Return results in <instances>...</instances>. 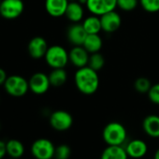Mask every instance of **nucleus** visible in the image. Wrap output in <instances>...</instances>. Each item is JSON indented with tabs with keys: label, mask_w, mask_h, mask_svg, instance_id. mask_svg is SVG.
Wrapping results in <instances>:
<instances>
[{
	"label": "nucleus",
	"mask_w": 159,
	"mask_h": 159,
	"mask_svg": "<svg viewBox=\"0 0 159 159\" xmlns=\"http://www.w3.org/2000/svg\"><path fill=\"white\" fill-rule=\"evenodd\" d=\"M6 149H7V154L11 158L18 159L21 158L25 153V146L23 142L15 139H9L6 142Z\"/></svg>",
	"instance_id": "aec40b11"
},
{
	"label": "nucleus",
	"mask_w": 159,
	"mask_h": 159,
	"mask_svg": "<svg viewBox=\"0 0 159 159\" xmlns=\"http://www.w3.org/2000/svg\"><path fill=\"white\" fill-rule=\"evenodd\" d=\"M153 159H159V148L155 151L154 155H153Z\"/></svg>",
	"instance_id": "7c9ffc66"
},
{
	"label": "nucleus",
	"mask_w": 159,
	"mask_h": 159,
	"mask_svg": "<svg viewBox=\"0 0 159 159\" xmlns=\"http://www.w3.org/2000/svg\"><path fill=\"white\" fill-rule=\"evenodd\" d=\"M128 157L134 159H139L146 155L148 152V146L146 142L142 139H136L130 140L125 147Z\"/></svg>",
	"instance_id": "4468645a"
},
{
	"label": "nucleus",
	"mask_w": 159,
	"mask_h": 159,
	"mask_svg": "<svg viewBox=\"0 0 159 159\" xmlns=\"http://www.w3.org/2000/svg\"><path fill=\"white\" fill-rule=\"evenodd\" d=\"M142 128L146 135L151 138H159V116L150 114L142 121Z\"/></svg>",
	"instance_id": "f3484780"
},
{
	"label": "nucleus",
	"mask_w": 159,
	"mask_h": 159,
	"mask_svg": "<svg viewBox=\"0 0 159 159\" xmlns=\"http://www.w3.org/2000/svg\"><path fill=\"white\" fill-rule=\"evenodd\" d=\"M139 4V0H117V7L124 11H132Z\"/></svg>",
	"instance_id": "bb28decb"
},
{
	"label": "nucleus",
	"mask_w": 159,
	"mask_h": 159,
	"mask_svg": "<svg viewBox=\"0 0 159 159\" xmlns=\"http://www.w3.org/2000/svg\"><path fill=\"white\" fill-rule=\"evenodd\" d=\"M8 75H7V72L0 67V85H4L5 82H6V80L8 79Z\"/></svg>",
	"instance_id": "c756f323"
},
{
	"label": "nucleus",
	"mask_w": 159,
	"mask_h": 159,
	"mask_svg": "<svg viewBox=\"0 0 159 159\" xmlns=\"http://www.w3.org/2000/svg\"><path fill=\"white\" fill-rule=\"evenodd\" d=\"M68 3L69 0H45V10L50 16L59 18L66 14Z\"/></svg>",
	"instance_id": "2eb2a0df"
},
{
	"label": "nucleus",
	"mask_w": 159,
	"mask_h": 159,
	"mask_svg": "<svg viewBox=\"0 0 159 159\" xmlns=\"http://www.w3.org/2000/svg\"><path fill=\"white\" fill-rule=\"evenodd\" d=\"M65 16L73 24L80 23L84 16V5L79 1H69Z\"/></svg>",
	"instance_id": "dca6fc26"
},
{
	"label": "nucleus",
	"mask_w": 159,
	"mask_h": 159,
	"mask_svg": "<svg viewBox=\"0 0 159 159\" xmlns=\"http://www.w3.org/2000/svg\"><path fill=\"white\" fill-rule=\"evenodd\" d=\"M151 86H152L151 81L145 77L138 78L134 83V88L139 94H147Z\"/></svg>",
	"instance_id": "b1692460"
},
{
	"label": "nucleus",
	"mask_w": 159,
	"mask_h": 159,
	"mask_svg": "<svg viewBox=\"0 0 159 159\" xmlns=\"http://www.w3.org/2000/svg\"><path fill=\"white\" fill-rule=\"evenodd\" d=\"M83 26L87 34H99V32L102 31L100 17L94 14L86 17L84 20Z\"/></svg>",
	"instance_id": "412c9836"
},
{
	"label": "nucleus",
	"mask_w": 159,
	"mask_h": 159,
	"mask_svg": "<svg viewBox=\"0 0 159 159\" xmlns=\"http://www.w3.org/2000/svg\"><path fill=\"white\" fill-rule=\"evenodd\" d=\"M147 95H148L149 100L152 103H153L155 105H159V83L152 84Z\"/></svg>",
	"instance_id": "cd10ccee"
},
{
	"label": "nucleus",
	"mask_w": 159,
	"mask_h": 159,
	"mask_svg": "<svg viewBox=\"0 0 159 159\" xmlns=\"http://www.w3.org/2000/svg\"><path fill=\"white\" fill-rule=\"evenodd\" d=\"M49 79L52 86L60 87L66 83L67 73L65 68H52V70L49 74Z\"/></svg>",
	"instance_id": "4be33fe9"
},
{
	"label": "nucleus",
	"mask_w": 159,
	"mask_h": 159,
	"mask_svg": "<svg viewBox=\"0 0 159 159\" xmlns=\"http://www.w3.org/2000/svg\"><path fill=\"white\" fill-rule=\"evenodd\" d=\"M69 1H77V0H69Z\"/></svg>",
	"instance_id": "2f4dec72"
},
{
	"label": "nucleus",
	"mask_w": 159,
	"mask_h": 159,
	"mask_svg": "<svg viewBox=\"0 0 159 159\" xmlns=\"http://www.w3.org/2000/svg\"><path fill=\"white\" fill-rule=\"evenodd\" d=\"M71 155V149L67 144H59L55 146L54 159H68Z\"/></svg>",
	"instance_id": "393cba45"
},
{
	"label": "nucleus",
	"mask_w": 159,
	"mask_h": 159,
	"mask_svg": "<svg viewBox=\"0 0 159 159\" xmlns=\"http://www.w3.org/2000/svg\"><path fill=\"white\" fill-rule=\"evenodd\" d=\"M28 84L29 90L35 95H43L47 93L50 86H52L49 75L43 72L34 73L28 80Z\"/></svg>",
	"instance_id": "6e6552de"
},
{
	"label": "nucleus",
	"mask_w": 159,
	"mask_h": 159,
	"mask_svg": "<svg viewBox=\"0 0 159 159\" xmlns=\"http://www.w3.org/2000/svg\"><path fill=\"white\" fill-rule=\"evenodd\" d=\"M74 83L80 93L90 96L98 90L100 81L98 71L85 66L76 70L74 74Z\"/></svg>",
	"instance_id": "f257e3e1"
},
{
	"label": "nucleus",
	"mask_w": 159,
	"mask_h": 159,
	"mask_svg": "<svg viewBox=\"0 0 159 159\" xmlns=\"http://www.w3.org/2000/svg\"><path fill=\"white\" fill-rule=\"evenodd\" d=\"M100 22L102 31L108 34H111L120 28L122 25V18L117 11H111L100 16Z\"/></svg>",
	"instance_id": "9d476101"
},
{
	"label": "nucleus",
	"mask_w": 159,
	"mask_h": 159,
	"mask_svg": "<svg viewBox=\"0 0 159 159\" xmlns=\"http://www.w3.org/2000/svg\"><path fill=\"white\" fill-rule=\"evenodd\" d=\"M6 154H7L6 142L0 139V159H3Z\"/></svg>",
	"instance_id": "c85d7f7f"
},
{
	"label": "nucleus",
	"mask_w": 159,
	"mask_h": 159,
	"mask_svg": "<svg viewBox=\"0 0 159 159\" xmlns=\"http://www.w3.org/2000/svg\"><path fill=\"white\" fill-rule=\"evenodd\" d=\"M103 140L108 145H123L127 139L126 128L119 122H111L102 131Z\"/></svg>",
	"instance_id": "f03ea898"
},
{
	"label": "nucleus",
	"mask_w": 159,
	"mask_h": 159,
	"mask_svg": "<svg viewBox=\"0 0 159 159\" xmlns=\"http://www.w3.org/2000/svg\"><path fill=\"white\" fill-rule=\"evenodd\" d=\"M44 59L52 68H65L69 62L68 52L60 45H52L48 48Z\"/></svg>",
	"instance_id": "7ed1b4c3"
},
{
	"label": "nucleus",
	"mask_w": 159,
	"mask_h": 159,
	"mask_svg": "<svg viewBox=\"0 0 159 159\" xmlns=\"http://www.w3.org/2000/svg\"><path fill=\"white\" fill-rule=\"evenodd\" d=\"M85 7L91 14L100 17L107 12L115 11L117 0H87Z\"/></svg>",
	"instance_id": "1a4fd4ad"
},
{
	"label": "nucleus",
	"mask_w": 159,
	"mask_h": 159,
	"mask_svg": "<svg viewBox=\"0 0 159 159\" xmlns=\"http://www.w3.org/2000/svg\"><path fill=\"white\" fill-rule=\"evenodd\" d=\"M139 4L141 8L149 13L159 11V0H139Z\"/></svg>",
	"instance_id": "a878e982"
},
{
	"label": "nucleus",
	"mask_w": 159,
	"mask_h": 159,
	"mask_svg": "<svg viewBox=\"0 0 159 159\" xmlns=\"http://www.w3.org/2000/svg\"><path fill=\"white\" fill-rule=\"evenodd\" d=\"M54 152V144L45 138L36 139L31 145V153L36 159H52Z\"/></svg>",
	"instance_id": "39448f33"
},
{
	"label": "nucleus",
	"mask_w": 159,
	"mask_h": 159,
	"mask_svg": "<svg viewBox=\"0 0 159 159\" xmlns=\"http://www.w3.org/2000/svg\"><path fill=\"white\" fill-rule=\"evenodd\" d=\"M104 66H105V58L99 52L95 53H90L88 66L98 72L104 67Z\"/></svg>",
	"instance_id": "5701e85b"
},
{
	"label": "nucleus",
	"mask_w": 159,
	"mask_h": 159,
	"mask_svg": "<svg viewBox=\"0 0 159 159\" xmlns=\"http://www.w3.org/2000/svg\"><path fill=\"white\" fill-rule=\"evenodd\" d=\"M10 159H14V158H11V157H10Z\"/></svg>",
	"instance_id": "473e14b6"
},
{
	"label": "nucleus",
	"mask_w": 159,
	"mask_h": 159,
	"mask_svg": "<svg viewBox=\"0 0 159 159\" xmlns=\"http://www.w3.org/2000/svg\"><path fill=\"white\" fill-rule=\"evenodd\" d=\"M48 43L42 37H34L30 39L27 45V51L29 55L34 59H40L45 56L48 51Z\"/></svg>",
	"instance_id": "9b49d317"
},
{
	"label": "nucleus",
	"mask_w": 159,
	"mask_h": 159,
	"mask_svg": "<svg viewBox=\"0 0 159 159\" xmlns=\"http://www.w3.org/2000/svg\"><path fill=\"white\" fill-rule=\"evenodd\" d=\"M87 35L88 34L84 30L83 24L79 23L71 25L66 30L67 40L73 46H83Z\"/></svg>",
	"instance_id": "ddd939ff"
},
{
	"label": "nucleus",
	"mask_w": 159,
	"mask_h": 159,
	"mask_svg": "<svg viewBox=\"0 0 159 159\" xmlns=\"http://www.w3.org/2000/svg\"><path fill=\"white\" fill-rule=\"evenodd\" d=\"M3 86L5 91L13 98L24 97L29 91L28 81L20 75L9 76Z\"/></svg>",
	"instance_id": "20e7f679"
},
{
	"label": "nucleus",
	"mask_w": 159,
	"mask_h": 159,
	"mask_svg": "<svg viewBox=\"0 0 159 159\" xmlns=\"http://www.w3.org/2000/svg\"><path fill=\"white\" fill-rule=\"evenodd\" d=\"M83 46L89 53H95L100 52L103 41L99 34H88Z\"/></svg>",
	"instance_id": "6ab92c4d"
},
{
	"label": "nucleus",
	"mask_w": 159,
	"mask_h": 159,
	"mask_svg": "<svg viewBox=\"0 0 159 159\" xmlns=\"http://www.w3.org/2000/svg\"><path fill=\"white\" fill-rule=\"evenodd\" d=\"M49 122L54 130L66 131L73 125V117L68 111L58 110L51 113Z\"/></svg>",
	"instance_id": "0eeeda50"
},
{
	"label": "nucleus",
	"mask_w": 159,
	"mask_h": 159,
	"mask_svg": "<svg viewBox=\"0 0 159 159\" xmlns=\"http://www.w3.org/2000/svg\"><path fill=\"white\" fill-rule=\"evenodd\" d=\"M90 53L84 49V46H74L68 52L69 63L77 68L88 66Z\"/></svg>",
	"instance_id": "f8f14e48"
},
{
	"label": "nucleus",
	"mask_w": 159,
	"mask_h": 159,
	"mask_svg": "<svg viewBox=\"0 0 159 159\" xmlns=\"http://www.w3.org/2000/svg\"><path fill=\"white\" fill-rule=\"evenodd\" d=\"M128 155L123 145H108L101 153L100 159H127Z\"/></svg>",
	"instance_id": "a211bd4d"
},
{
	"label": "nucleus",
	"mask_w": 159,
	"mask_h": 159,
	"mask_svg": "<svg viewBox=\"0 0 159 159\" xmlns=\"http://www.w3.org/2000/svg\"><path fill=\"white\" fill-rule=\"evenodd\" d=\"M25 10L23 0H2L0 2V16L7 20L19 18Z\"/></svg>",
	"instance_id": "423d86ee"
}]
</instances>
